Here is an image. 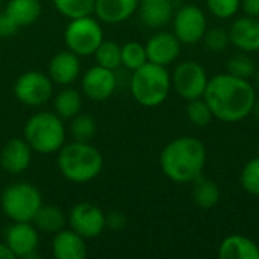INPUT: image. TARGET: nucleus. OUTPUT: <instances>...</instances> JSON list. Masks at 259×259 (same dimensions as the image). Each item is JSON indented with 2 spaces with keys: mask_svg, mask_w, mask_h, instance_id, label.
I'll return each instance as SVG.
<instances>
[{
  "mask_svg": "<svg viewBox=\"0 0 259 259\" xmlns=\"http://www.w3.org/2000/svg\"><path fill=\"white\" fill-rule=\"evenodd\" d=\"M20 27L15 24V21L3 11L0 14V38H6V36H11L14 33H17Z\"/></svg>",
  "mask_w": 259,
  "mask_h": 259,
  "instance_id": "36",
  "label": "nucleus"
},
{
  "mask_svg": "<svg viewBox=\"0 0 259 259\" xmlns=\"http://www.w3.org/2000/svg\"><path fill=\"white\" fill-rule=\"evenodd\" d=\"M255 88H256V91H259V68H256V73H255Z\"/></svg>",
  "mask_w": 259,
  "mask_h": 259,
  "instance_id": "40",
  "label": "nucleus"
},
{
  "mask_svg": "<svg viewBox=\"0 0 259 259\" xmlns=\"http://www.w3.org/2000/svg\"><path fill=\"white\" fill-rule=\"evenodd\" d=\"M173 23V33L182 44L194 46L202 41L206 29L208 21L205 12L196 5H185L179 8L171 18Z\"/></svg>",
  "mask_w": 259,
  "mask_h": 259,
  "instance_id": "10",
  "label": "nucleus"
},
{
  "mask_svg": "<svg viewBox=\"0 0 259 259\" xmlns=\"http://www.w3.org/2000/svg\"><path fill=\"white\" fill-rule=\"evenodd\" d=\"M68 132L76 141H91L97 134V123L88 114H77L70 120Z\"/></svg>",
  "mask_w": 259,
  "mask_h": 259,
  "instance_id": "27",
  "label": "nucleus"
},
{
  "mask_svg": "<svg viewBox=\"0 0 259 259\" xmlns=\"http://www.w3.org/2000/svg\"><path fill=\"white\" fill-rule=\"evenodd\" d=\"M5 243L14 258L30 259L38 256L39 231L32 222H12L5 232Z\"/></svg>",
  "mask_w": 259,
  "mask_h": 259,
  "instance_id": "12",
  "label": "nucleus"
},
{
  "mask_svg": "<svg viewBox=\"0 0 259 259\" xmlns=\"http://www.w3.org/2000/svg\"><path fill=\"white\" fill-rule=\"evenodd\" d=\"M241 9L244 15L259 18V0H241Z\"/></svg>",
  "mask_w": 259,
  "mask_h": 259,
  "instance_id": "37",
  "label": "nucleus"
},
{
  "mask_svg": "<svg viewBox=\"0 0 259 259\" xmlns=\"http://www.w3.org/2000/svg\"><path fill=\"white\" fill-rule=\"evenodd\" d=\"M32 223L42 234H56L67 225V215L56 205H41Z\"/></svg>",
  "mask_w": 259,
  "mask_h": 259,
  "instance_id": "24",
  "label": "nucleus"
},
{
  "mask_svg": "<svg viewBox=\"0 0 259 259\" xmlns=\"http://www.w3.org/2000/svg\"><path fill=\"white\" fill-rule=\"evenodd\" d=\"M146 46V53H147V61L162 65V67H168L171 64L176 62V59L181 55V47L182 42L178 39V36L173 32H167V30H158L156 33H153Z\"/></svg>",
  "mask_w": 259,
  "mask_h": 259,
  "instance_id": "14",
  "label": "nucleus"
},
{
  "mask_svg": "<svg viewBox=\"0 0 259 259\" xmlns=\"http://www.w3.org/2000/svg\"><path fill=\"white\" fill-rule=\"evenodd\" d=\"M217 255L220 259H259V246L246 235L231 234L222 240Z\"/></svg>",
  "mask_w": 259,
  "mask_h": 259,
  "instance_id": "21",
  "label": "nucleus"
},
{
  "mask_svg": "<svg viewBox=\"0 0 259 259\" xmlns=\"http://www.w3.org/2000/svg\"><path fill=\"white\" fill-rule=\"evenodd\" d=\"M56 155L61 175L73 184L91 182L103 168L100 150L88 141L73 140L71 143H65Z\"/></svg>",
  "mask_w": 259,
  "mask_h": 259,
  "instance_id": "3",
  "label": "nucleus"
},
{
  "mask_svg": "<svg viewBox=\"0 0 259 259\" xmlns=\"http://www.w3.org/2000/svg\"><path fill=\"white\" fill-rule=\"evenodd\" d=\"M52 253L56 259H83L87 256V240L73 229H61L53 234Z\"/></svg>",
  "mask_w": 259,
  "mask_h": 259,
  "instance_id": "19",
  "label": "nucleus"
},
{
  "mask_svg": "<svg viewBox=\"0 0 259 259\" xmlns=\"http://www.w3.org/2000/svg\"><path fill=\"white\" fill-rule=\"evenodd\" d=\"M23 138L38 155H53L65 144L67 127L55 112L41 111L29 117L24 124Z\"/></svg>",
  "mask_w": 259,
  "mask_h": 259,
  "instance_id": "4",
  "label": "nucleus"
},
{
  "mask_svg": "<svg viewBox=\"0 0 259 259\" xmlns=\"http://www.w3.org/2000/svg\"><path fill=\"white\" fill-rule=\"evenodd\" d=\"M41 205L42 196L30 182L9 184L0 194V208L11 222H32Z\"/></svg>",
  "mask_w": 259,
  "mask_h": 259,
  "instance_id": "6",
  "label": "nucleus"
},
{
  "mask_svg": "<svg viewBox=\"0 0 259 259\" xmlns=\"http://www.w3.org/2000/svg\"><path fill=\"white\" fill-rule=\"evenodd\" d=\"M193 199L199 208L211 209L220 202V188L214 181L206 179L202 175L193 182Z\"/></svg>",
  "mask_w": 259,
  "mask_h": 259,
  "instance_id": "25",
  "label": "nucleus"
},
{
  "mask_svg": "<svg viewBox=\"0 0 259 259\" xmlns=\"http://www.w3.org/2000/svg\"><path fill=\"white\" fill-rule=\"evenodd\" d=\"M0 259H15L5 241H0Z\"/></svg>",
  "mask_w": 259,
  "mask_h": 259,
  "instance_id": "38",
  "label": "nucleus"
},
{
  "mask_svg": "<svg viewBox=\"0 0 259 259\" xmlns=\"http://www.w3.org/2000/svg\"><path fill=\"white\" fill-rule=\"evenodd\" d=\"M103 29L100 20L93 15L68 20L64 30V41L68 50L77 56H91L103 41Z\"/></svg>",
  "mask_w": 259,
  "mask_h": 259,
  "instance_id": "7",
  "label": "nucleus"
},
{
  "mask_svg": "<svg viewBox=\"0 0 259 259\" xmlns=\"http://www.w3.org/2000/svg\"><path fill=\"white\" fill-rule=\"evenodd\" d=\"M159 165L165 178L171 182H194L203 175L206 165V147L196 137H178L162 149Z\"/></svg>",
  "mask_w": 259,
  "mask_h": 259,
  "instance_id": "2",
  "label": "nucleus"
},
{
  "mask_svg": "<svg viewBox=\"0 0 259 259\" xmlns=\"http://www.w3.org/2000/svg\"><path fill=\"white\" fill-rule=\"evenodd\" d=\"M14 94L26 106L38 108L46 105L53 96V82L49 74L41 71H26L14 83Z\"/></svg>",
  "mask_w": 259,
  "mask_h": 259,
  "instance_id": "9",
  "label": "nucleus"
},
{
  "mask_svg": "<svg viewBox=\"0 0 259 259\" xmlns=\"http://www.w3.org/2000/svg\"><path fill=\"white\" fill-rule=\"evenodd\" d=\"M206 8L219 20H229L241 9V0H206Z\"/></svg>",
  "mask_w": 259,
  "mask_h": 259,
  "instance_id": "34",
  "label": "nucleus"
},
{
  "mask_svg": "<svg viewBox=\"0 0 259 259\" xmlns=\"http://www.w3.org/2000/svg\"><path fill=\"white\" fill-rule=\"evenodd\" d=\"M32 153L24 138H11L0 150V167L9 175H21L30 167Z\"/></svg>",
  "mask_w": 259,
  "mask_h": 259,
  "instance_id": "17",
  "label": "nucleus"
},
{
  "mask_svg": "<svg viewBox=\"0 0 259 259\" xmlns=\"http://www.w3.org/2000/svg\"><path fill=\"white\" fill-rule=\"evenodd\" d=\"M83 106V97L82 94L68 87H64L61 91H58L53 97V112L59 115L62 120H71L77 114L82 112Z\"/></svg>",
  "mask_w": 259,
  "mask_h": 259,
  "instance_id": "22",
  "label": "nucleus"
},
{
  "mask_svg": "<svg viewBox=\"0 0 259 259\" xmlns=\"http://www.w3.org/2000/svg\"><path fill=\"white\" fill-rule=\"evenodd\" d=\"M138 11V0H96L94 17L100 23L120 24Z\"/></svg>",
  "mask_w": 259,
  "mask_h": 259,
  "instance_id": "18",
  "label": "nucleus"
},
{
  "mask_svg": "<svg viewBox=\"0 0 259 259\" xmlns=\"http://www.w3.org/2000/svg\"><path fill=\"white\" fill-rule=\"evenodd\" d=\"M138 14L144 26L161 29L173 18L171 0H138Z\"/></svg>",
  "mask_w": 259,
  "mask_h": 259,
  "instance_id": "20",
  "label": "nucleus"
},
{
  "mask_svg": "<svg viewBox=\"0 0 259 259\" xmlns=\"http://www.w3.org/2000/svg\"><path fill=\"white\" fill-rule=\"evenodd\" d=\"M171 76V90L184 100H194L203 97L209 77L203 65L197 61H182L175 65Z\"/></svg>",
  "mask_w": 259,
  "mask_h": 259,
  "instance_id": "8",
  "label": "nucleus"
},
{
  "mask_svg": "<svg viewBox=\"0 0 259 259\" xmlns=\"http://www.w3.org/2000/svg\"><path fill=\"white\" fill-rule=\"evenodd\" d=\"M226 68H228L229 74H234V76L241 77V79H250L256 73L255 61L247 53H243V52L238 53V55H234L228 61Z\"/></svg>",
  "mask_w": 259,
  "mask_h": 259,
  "instance_id": "31",
  "label": "nucleus"
},
{
  "mask_svg": "<svg viewBox=\"0 0 259 259\" xmlns=\"http://www.w3.org/2000/svg\"><path fill=\"white\" fill-rule=\"evenodd\" d=\"M185 112H187L188 120L197 127H206L211 123V120L214 118L212 111H211L209 105L206 103V100L203 97L188 100Z\"/></svg>",
  "mask_w": 259,
  "mask_h": 259,
  "instance_id": "30",
  "label": "nucleus"
},
{
  "mask_svg": "<svg viewBox=\"0 0 259 259\" xmlns=\"http://www.w3.org/2000/svg\"><path fill=\"white\" fill-rule=\"evenodd\" d=\"M229 41L243 53L259 52V18L256 17H238L232 21L229 30Z\"/></svg>",
  "mask_w": 259,
  "mask_h": 259,
  "instance_id": "16",
  "label": "nucleus"
},
{
  "mask_svg": "<svg viewBox=\"0 0 259 259\" xmlns=\"http://www.w3.org/2000/svg\"><path fill=\"white\" fill-rule=\"evenodd\" d=\"M256 88L249 79L220 73L209 79L203 99L214 118L225 123H238L247 118L256 100Z\"/></svg>",
  "mask_w": 259,
  "mask_h": 259,
  "instance_id": "1",
  "label": "nucleus"
},
{
  "mask_svg": "<svg viewBox=\"0 0 259 259\" xmlns=\"http://www.w3.org/2000/svg\"><path fill=\"white\" fill-rule=\"evenodd\" d=\"M171 91V76L167 67L146 62L132 71L131 94L137 103L144 108H156L162 105Z\"/></svg>",
  "mask_w": 259,
  "mask_h": 259,
  "instance_id": "5",
  "label": "nucleus"
},
{
  "mask_svg": "<svg viewBox=\"0 0 259 259\" xmlns=\"http://www.w3.org/2000/svg\"><path fill=\"white\" fill-rule=\"evenodd\" d=\"M147 62L146 46L138 41H129L121 46V65L131 71L143 67Z\"/></svg>",
  "mask_w": 259,
  "mask_h": 259,
  "instance_id": "29",
  "label": "nucleus"
},
{
  "mask_svg": "<svg viewBox=\"0 0 259 259\" xmlns=\"http://www.w3.org/2000/svg\"><path fill=\"white\" fill-rule=\"evenodd\" d=\"M127 225V217L121 211H111L106 214V228L111 231H121Z\"/></svg>",
  "mask_w": 259,
  "mask_h": 259,
  "instance_id": "35",
  "label": "nucleus"
},
{
  "mask_svg": "<svg viewBox=\"0 0 259 259\" xmlns=\"http://www.w3.org/2000/svg\"><path fill=\"white\" fill-rule=\"evenodd\" d=\"M5 12L15 21L18 27L33 24L41 15L39 0H9Z\"/></svg>",
  "mask_w": 259,
  "mask_h": 259,
  "instance_id": "23",
  "label": "nucleus"
},
{
  "mask_svg": "<svg viewBox=\"0 0 259 259\" xmlns=\"http://www.w3.org/2000/svg\"><path fill=\"white\" fill-rule=\"evenodd\" d=\"M241 187L250 196H259V156L247 161L240 175Z\"/></svg>",
  "mask_w": 259,
  "mask_h": 259,
  "instance_id": "32",
  "label": "nucleus"
},
{
  "mask_svg": "<svg viewBox=\"0 0 259 259\" xmlns=\"http://www.w3.org/2000/svg\"><path fill=\"white\" fill-rule=\"evenodd\" d=\"M250 115H253L256 120H259V97H256V100H255V103H253V108H252Z\"/></svg>",
  "mask_w": 259,
  "mask_h": 259,
  "instance_id": "39",
  "label": "nucleus"
},
{
  "mask_svg": "<svg viewBox=\"0 0 259 259\" xmlns=\"http://www.w3.org/2000/svg\"><path fill=\"white\" fill-rule=\"evenodd\" d=\"M80 56L71 50H62L52 56L47 65V74L53 83L68 87L80 76Z\"/></svg>",
  "mask_w": 259,
  "mask_h": 259,
  "instance_id": "15",
  "label": "nucleus"
},
{
  "mask_svg": "<svg viewBox=\"0 0 259 259\" xmlns=\"http://www.w3.org/2000/svg\"><path fill=\"white\" fill-rule=\"evenodd\" d=\"M202 42H203L205 49L212 52V53H220L231 44L229 33L223 27L206 29V32H205V35L202 38Z\"/></svg>",
  "mask_w": 259,
  "mask_h": 259,
  "instance_id": "33",
  "label": "nucleus"
},
{
  "mask_svg": "<svg viewBox=\"0 0 259 259\" xmlns=\"http://www.w3.org/2000/svg\"><path fill=\"white\" fill-rule=\"evenodd\" d=\"M0 187H2V179H0Z\"/></svg>",
  "mask_w": 259,
  "mask_h": 259,
  "instance_id": "41",
  "label": "nucleus"
},
{
  "mask_svg": "<svg viewBox=\"0 0 259 259\" xmlns=\"http://www.w3.org/2000/svg\"><path fill=\"white\" fill-rule=\"evenodd\" d=\"M80 87L85 97L94 102H103L117 90L115 71L102 65H94L82 74Z\"/></svg>",
  "mask_w": 259,
  "mask_h": 259,
  "instance_id": "13",
  "label": "nucleus"
},
{
  "mask_svg": "<svg viewBox=\"0 0 259 259\" xmlns=\"http://www.w3.org/2000/svg\"><path fill=\"white\" fill-rule=\"evenodd\" d=\"M55 9L65 18H77L94 14L96 0H52Z\"/></svg>",
  "mask_w": 259,
  "mask_h": 259,
  "instance_id": "28",
  "label": "nucleus"
},
{
  "mask_svg": "<svg viewBox=\"0 0 259 259\" xmlns=\"http://www.w3.org/2000/svg\"><path fill=\"white\" fill-rule=\"evenodd\" d=\"M67 225L85 240H91L106 229V214L94 203L80 202L70 209Z\"/></svg>",
  "mask_w": 259,
  "mask_h": 259,
  "instance_id": "11",
  "label": "nucleus"
},
{
  "mask_svg": "<svg viewBox=\"0 0 259 259\" xmlns=\"http://www.w3.org/2000/svg\"><path fill=\"white\" fill-rule=\"evenodd\" d=\"M94 58L97 65L115 71L121 65V46H118L115 41L103 39L102 44L97 47Z\"/></svg>",
  "mask_w": 259,
  "mask_h": 259,
  "instance_id": "26",
  "label": "nucleus"
}]
</instances>
